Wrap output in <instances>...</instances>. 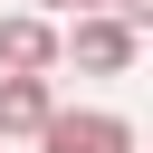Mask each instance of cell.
I'll return each mask as SVG.
<instances>
[{
  "instance_id": "6da1fadb",
  "label": "cell",
  "mask_w": 153,
  "mask_h": 153,
  "mask_svg": "<svg viewBox=\"0 0 153 153\" xmlns=\"http://www.w3.org/2000/svg\"><path fill=\"white\" fill-rule=\"evenodd\" d=\"M57 57H76L86 76H124V67L143 57V29H134L115 0H96V10H67V19H57Z\"/></svg>"
},
{
  "instance_id": "7a4b0ae2",
  "label": "cell",
  "mask_w": 153,
  "mask_h": 153,
  "mask_svg": "<svg viewBox=\"0 0 153 153\" xmlns=\"http://www.w3.org/2000/svg\"><path fill=\"white\" fill-rule=\"evenodd\" d=\"M29 143H38V153H134L143 134H134L115 105H57V115H48Z\"/></svg>"
},
{
  "instance_id": "3957f363",
  "label": "cell",
  "mask_w": 153,
  "mask_h": 153,
  "mask_svg": "<svg viewBox=\"0 0 153 153\" xmlns=\"http://www.w3.org/2000/svg\"><path fill=\"white\" fill-rule=\"evenodd\" d=\"M48 115H57V86H48V67H10V76H0V143H29Z\"/></svg>"
},
{
  "instance_id": "277c9868",
  "label": "cell",
  "mask_w": 153,
  "mask_h": 153,
  "mask_svg": "<svg viewBox=\"0 0 153 153\" xmlns=\"http://www.w3.org/2000/svg\"><path fill=\"white\" fill-rule=\"evenodd\" d=\"M10 67H67L48 10H0V76H10Z\"/></svg>"
},
{
  "instance_id": "5b68a950",
  "label": "cell",
  "mask_w": 153,
  "mask_h": 153,
  "mask_svg": "<svg viewBox=\"0 0 153 153\" xmlns=\"http://www.w3.org/2000/svg\"><path fill=\"white\" fill-rule=\"evenodd\" d=\"M115 10H124V19H134V29H153V0H115Z\"/></svg>"
},
{
  "instance_id": "8992f818",
  "label": "cell",
  "mask_w": 153,
  "mask_h": 153,
  "mask_svg": "<svg viewBox=\"0 0 153 153\" xmlns=\"http://www.w3.org/2000/svg\"><path fill=\"white\" fill-rule=\"evenodd\" d=\"M29 10H48V19H67V10H96V0H29Z\"/></svg>"
}]
</instances>
